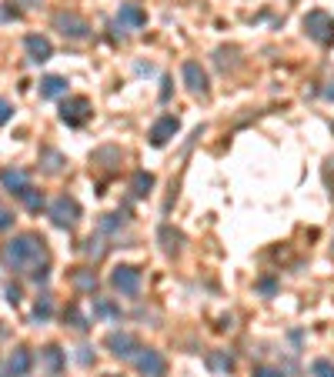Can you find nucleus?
I'll use <instances>...</instances> for the list:
<instances>
[{
    "mask_svg": "<svg viewBox=\"0 0 334 377\" xmlns=\"http://www.w3.org/2000/svg\"><path fill=\"white\" fill-rule=\"evenodd\" d=\"M3 261L14 267V270L44 267L47 264V244H44V237H37V234H20V237L3 244Z\"/></svg>",
    "mask_w": 334,
    "mask_h": 377,
    "instance_id": "f257e3e1",
    "label": "nucleus"
},
{
    "mask_svg": "<svg viewBox=\"0 0 334 377\" xmlns=\"http://www.w3.org/2000/svg\"><path fill=\"white\" fill-rule=\"evenodd\" d=\"M304 30H308V37L321 44V47H331L334 44V17L331 14H324V10H311L308 17H304Z\"/></svg>",
    "mask_w": 334,
    "mask_h": 377,
    "instance_id": "f03ea898",
    "label": "nucleus"
},
{
    "mask_svg": "<svg viewBox=\"0 0 334 377\" xmlns=\"http://www.w3.org/2000/svg\"><path fill=\"white\" fill-rule=\"evenodd\" d=\"M47 214H51V221H54L57 227L71 230V227H77V221H80V204H77L74 197L60 194V197H54V204L47 208Z\"/></svg>",
    "mask_w": 334,
    "mask_h": 377,
    "instance_id": "7ed1b4c3",
    "label": "nucleus"
},
{
    "mask_svg": "<svg viewBox=\"0 0 334 377\" xmlns=\"http://www.w3.org/2000/svg\"><path fill=\"white\" fill-rule=\"evenodd\" d=\"M111 287H114V291H121V294H128V297H134V294L141 291V270H137V267H130V264L114 267Z\"/></svg>",
    "mask_w": 334,
    "mask_h": 377,
    "instance_id": "20e7f679",
    "label": "nucleus"
},
{
    "mask_svg": "<svg viewBox=\"0 0 334 377\" xmlns=\"http://www.w3.org/2000/svg\"><path fill=\"white\" fill-rule=\"evenodd\" d=\"M104 344H107V351H111L114 358H124V360H134V358H137V351H141L137 338L128 334V331H114V334H107Z\"/></svg>",
    "mask_w": 334,
    "mask_h": 377,
    "instance_id": "39448f33",
    "label": "nucleus"
},
{
    "mask_svg": "<svg viewBox=\"0 0 334 377\" xmlns=\"http://www.w3.org/2000/svg\"><path fill=\"white\" fill-rule=\"evenodd\" d=\"M87 117H91V100L87 97H71V100L60 104V120L67 127H80Z\"/></svg>",
    "mask_w": 334,
    "mask_h": 377,
    "instance_id": "423d86ee",
    "label": "nucleus"
},
{
    "mask_svg": "<svg viewBox=\"0 0 334 377\" xmlns=\"http://www.w3.org/2000/svg\"><path fill=\"white\" fill-rule=\"evenodd\" d=\"M134 364H137V371L144 377H164V371H167L164 354H161V351H150V347H141L137 358H134Z\"/></svg>",
    "mask_w": 334,
    "mask_h": 377,
    "instance_id": "0eeeda50",
    "label": "nucleus"
},
{
    "mask_svg": "<svg viewBox=\"0 0 334 377\" xmlns=\"http://www.w3.org/2000/svg\"><path fill=\"white\" fill-rule=\"evenodd\" d=\"M144 24H148V14H144L141 3H121V10H117V27L121 30H141Z\"/></svg>",
    "mask_w": 334,
    "mask_h": 377,
    "instance_id": "6e6552de",
    "label": "nucleus"
},
{
    "mask_svg": "<svg viewBox=\"0 0 334 377\" xmlns=\"http://www.w3.org/2000/svg\"><path fill=\"white\" fill-rule=\"evenodd\" d=\"M54 24H57V30H60L64 37H74V40H84L87 37V30H91L87 20L77 17V14H57Z\"/></svg>",
    "mask_w": 334,
    "mask_h": 377,
    "instance_id": "1a4fd4ad",
    "label": "nucleus"
},
{
    "mask_svg": "<svg viewBox=\"0 0 334 377\" xmlns=\"http://www.w3.org/2000/svg\"><path fill=\"white\" fill-rule=\"evenodd\" d=\"M184 84H187L191 94L207 97V74H204V67H201L197 60H187L184 64Z\"/></svg>",
    "mask_w": 334,
    "mask_h": 377,
    "instance_id": "9d476101",
    "label": "nucleus"
},
{
    "mask_svg": "<svg viewBox=\"0 0 334 377\" xmlns=\"http://www.w3.org/2000/svg\"><path fill=\"white\" fill-rule=\"evenodd\" d=\"M0 184H3V190H7V194L20 197L24 190L30 187V177H27L24 170H17V167H3V170H0Z\"/></svg>",
    "mask_w": 334,
    "mask_h": 377,
    "instance_id": "9b49d317",
    "label": "nucleus"
},
{
    "mask_svg": "<svg viewBox=\"0 0 334 377\" xmlns=\"http://www.w3.org/2000/svg\"><path fill=\"white\" fill-rule=\"evenodd\" d=\"M177 131H181V120H177V117H161V120L150 127V144H154V147H164Z\"/></svg>",
    "mask_w": 334,
    "mask_h": 377,
    "instance_id": "f8f14e48",
    "label": "nucleus"
},
{
    "mask_svg": "<svg viewBox=\"0 0 334 377\" xmlns=\"http://www.w3.org/2000/svg\"><path fill=\"white\" fill-rule=\"evenodd\" d=\"M30 367H34L30 351H27V347H17V351L7 358V374L3 377H24V374H30Z\"/></svg>",
    "mask_w": 334,
    "mask_h": 377,
    "instance_id": "ddd939ff",
    "label": "nucleus"
},
{
    "mask_svg": "<svg viewBox=\"0 0 334 377\" xmlns=\"http://www.w3.org/2000/svg\"><path fill=\"white\" fill-rule=\"evenodd\" d=\"M24 47H27V54H30V60H34V64H44V60H51V54H54L51 40L40 37V34H30V37L24 40Z\"/></svg>",
    "mask_w": 334,
    "mask_h": 377,
    "instance_id": "4468645a",
    "label": "nucleus"
},
{
    "mask_svg": "<svg viewBox=\"0 0 334 377\" xmlns=\"http://www.w3.org/2000/svg\"><path fill=\"white\" fill-rule=\"evenodd\" d=\"M40 364H44V371H47L51 377H57L60 371H64L67 358H64V351H60V347L51 344V347H44V351H40Z\"/></svg>",
    "mask_w": 334,
    "mask_h": 377,
    "instance_id": "2eb2a0df",
    "label": "nucleus"
},
{
    "mask_svg": "<svg viewBox=\"0 0 334 377\" xmlns=\"http://www.w3.org/2000/svg\"><path fill=\"white\" fill-rule=\"evenodd\" d=\"M207 367H211L214 374H231V371H234V358H231L227 351H211V354H207Z\"/></svg>",
    "mask_w": 334,
    "mask_h": 377,
    "instance_id": "dca6fc26",
    "label": "nucleus"
},
{
    "mask_svg": "<svg viewBox=\"0 0 334 377\" xmlns=\"http://www.w3.org/2000/svg\"><path fill=\"white\" fill-rule=\"evenodd\" d=\"M67 94V80L64 77H44L40 80V97H47V100H54V97Z\"/></svg>",
    "mask_w": 334,
    "mask_h": 377,
    "instance_id": "f3484780",
    "label": "nucleus"
},
{
    "mask_svg": "<svg viewBox=\"0 0 334 377\" xmlns=\"http://www.w3.org/2000/svg\"><path fill=\"white\" fill-rule=\"evenodd\" d=\"M71 284H74L77 291H84V294H94V291H97V274L87 270V267H80V270H74Z\"/></svg>",
    "mask_w": 334,
    "mask_h": 377,
    "instance_id": "a211bd4d",
    "label": "nucleus"
},
{
    "mask_svg": "<svg viewBox=\"0 0 334 377\" xmlns=\"http://www.w3.org/2000/svg\"><path fill=\"white\" fill-rule=\"evenodd\" d=\"M150 187H154V174L137 170V174H134V181H130V194H134V197H148Z\"/></svg>",
    "mask_w": 334,
    "mask_h": 377,
    "instance_id": "6ab92c4d",
    "label": "nucleus"
},
{
    "mask_svg": "<svg viewBox=\"0 0 334 377\" xmlns=\"http://www.w3.org/2000/svg\"><path fill=\"white\" fill-rule=\"evenodd\" d=\"M94 318H107V321H121V307L111 301V297H100L94 301Z\"/></svg>",
    "mask_w": 334,
    "mask_h": 377,
    "instance_id": "aec40b11",
    "label": "nucleus"
},
{
    "mask_svg": "<svg viewBox=\"0 0 334 377\" xmlns=\"http://www.w3.org/2000/svg\"><path fill=\"white\" fill-rule=\"evenodd\" d=\"M20 201H24V208L34 210V214H40V210H44V194H40V190H34V187L24 190V194H20Z\"/></svg>",
    "mask_w": 334,
    "mask_h": 377,
    "instance_id": "412c9836",
    "label": "nucleus"
},
{
    "mask_svg": "<svg viewBox=\"0 0 334 377\" xmlns=\"http://www.w3.org/2000/svg\"><path fill=\"white\" fill-rule=\"evenodd\" d=\"M64 318L71 321V327H74V331H87V321H84V314L77 311V304H71V307H67V314H64Z\"/></svg>",
    "mask_w": 334,
    "mask_h": 377,
    "instance_id": "4be33fe9",
    "label": "nucleus"
},
{
    "mask_svg": "<svg viewBox=\"0 0 334 377\" xmlns=\"http://www.w3.org/2000/svg\"><path fill=\"white\" fill-rule=\"evenodd\" d=\"M124 227V214H107L104 221H100V230L104 234H111V230H121Z\"/></svg>",
    "mask_w": 334,
    "mask_h": 377,
    "instance_id": "5701e85b",
    "label": "nucleus"
},
{
    "mask_svg": "<svg viewBox=\"0 0 334 377\" xmlns=\"http://www.w3.org/2000/svg\"><path fill=\"white\" fill-rule=\"evenodd\" d=\"M51 311H54V307H51V297H40V301H37V307H34V321H37V324H44V321H47V318H51Z\"/></svg>",
    "mask_w": 334,
    "mask_h": 377,
    "instance_id": "b1692460",
    "label": "nucleus"
},
{
    "mask_svg": "<svg viewBox=\"0 0 334 377\" xmlns=\"http://www.w3.org/2000/svg\"><path fill=\"white\" fill-rule=\"evenodd\" d=\"M84 250H87L94 261H97V257H104V250H107V247H104V241H100V237H91V241L84 244Z\"/></svg>",
    "mask_w": 334,
    "mask_h": 377,
    "instance_id": "393cba45",
    "label": "nucleus"
},
{
    "mask_svg": "<svg viewBox=\"0 0 334 377\" xmlns=\"http://www.w3.org/2000/svg\"><path fill=\"white\" fill-rule=\"evenodd\" d=\"M317 377H334V364L331 360H315V367H311Z\"/></svg>",
    "mask_w": 334,
    "mask_h": 377,
    "instance_id": "a878e982",
    "label": "nucleus"
},
{
    "mask_svg": "<svg viewBox=\"0 0 334 377\" xmlns=\"http://www.w3.org/2000/svg\"><path fill=\"white\" fill-rule=\"evenodd\" d=\"M254 377H284V371H278V367H254Z\"/></svg>",
    "mask_w": 334,
    "mask_h": 377,
    "instance_id": "bb28decb",
    "label": "nucleus"
},
{
    "mask_svg": "<svg viewBox=\"0 0 334 377\" xmlns=\"http://www.w3.org/2000/svg\"><path fill=\"white\" fill-rule=\"evenodd\" d=\"M7 301L20 304V284H7Z\"/></svg>",
    "mask_w": 334,
    "mask_h": 377,
    "instance_id": "cd10ccee",
    "label": "nucleus"
},
{
    "mask_svg": "<svg viewBox=\"0 0 334 377\" xmlns=\"http://www.w3.org/2000/svg\"><path fill=\"white\" fill-rule=\"evenodd\" d=\"M10 113H14V107H10V104L0 97V124H7V120H10Z\"/></svg>",
    "mask_w": 334,
    "mask_h": 377,
    "instance_id": "c85d7f7f",
    "label": "nucleus"
},
{
    "mask_svg": "<svg viewBox=\"0 0 334 377\" xmlns=\"http://www.w3.org/2000/svg\"><path fill=\"white\" fill-rule=\"evenodd\" d=\"M7 227H14V214L0 208V230H7Z\"/></svg>",
    "mask_w": 334,
    "mask_h": 377,
    "instance_id": "c756f323",
    "label": "nucleus"
},
{
    "mask_svg": "<svg viewBox=\"0 0 334 377\" xmlns=\"http://www.w3.org/2000/svg\"><path fill=\"white\" fill-rule=\"evenodd\" d=\"M261 291L264 294H274V281H261Z\"/></svg>",
    "mask_w": 334,
    "mask_h": 377,
    "instance_id": "7c9ffc66",
    "label": "nucleus"
},
{
    "mask_svg": "<svg viewBox=\"0 0 334 377\" xmlns=\"http://www.w3.org/2000/svg\"><path fill=\"white\" fill-rule=\"evenodd\" d=\"M331 84H334V80H331ZM324 94H328V97H334V87H328V91H324Z\"/></svg>",
    "mask_w": 334,
    "mask_h": 377,
    "instance_id": "2f4dec72",
    "label": "nucleus"
},
{
    "mask_svg": "<svg viewBox=\"0 0 334 377\" xmlns=\"http://www.w3.org/2000/svg\"><path fill=\"white\" fill-rule=\"evenodd\" d=\"M104 377H121V374H104Z\"/></svg>",
    "mask_w": 334,
    "mask_h": 377,
    "instance_id": "473e14b6",
    "label": "nucleus"
}]
</instances>
